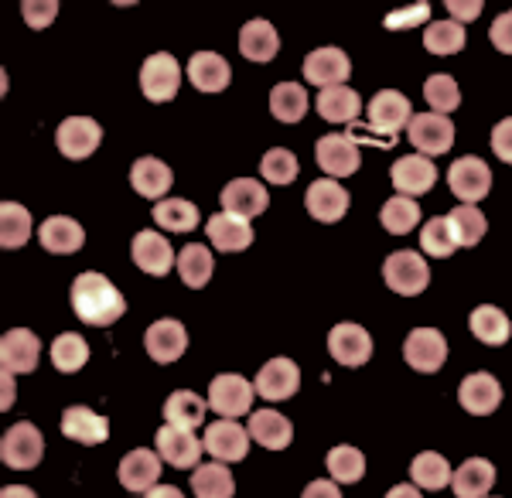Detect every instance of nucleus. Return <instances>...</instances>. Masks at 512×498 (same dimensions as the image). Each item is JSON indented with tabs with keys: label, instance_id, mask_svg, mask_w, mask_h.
<instances>
[{
	"label": "nucleus",
	"instance_id": "6e6d98bb",
	"mask_svg": "<svg viewBox=\"0 0 512 498\" xmlns=\"http://www.w3.org/2000/svg\"><path fill=\"white\" fill-rule=\"evenodd\" d=\"M448 11L454 14V21H475L478 14H482V0H472V4H465V0H448Z\"/></svg>",
	"mask_w": 512,
	"mask_h": 498
},
{
	"label": "nucleus",
	"instance_id": "bf43d9fd",
	"mask_svg": "<svg viewBox=\"0 0 512 498\" xmlns=\"http://www.w3.org/2000/svg\"><path fill=\"white\" fill-rule=\"evenodd\" d=\"M386 498H424V495H420L417 485H396V488L386 492Z\"/></svg>",
	"mask_w": 512,
	"mask_h": 498
},
{
	"label": "nucleus",
	"instance_id": "c9c22d12",
	"mask_svg": "<svg viewBox=\"0 0 512 498\" xmlns=\"http://www.w3.org/2000/svg\"><path fill=\"white\" fill-rule=\"evenodd\" d=\"M472 335L485 345H506L512 335V321L495 304H482L472 311Z\"/></svg>",
	"mask_w": 512,
	"mask_h": 498
},
{
	"label": "nucleus",
	"instance_id": "7c9ffc66",
	"mask_svg": "<svg viewBox=\"0 0 512 498\" xmlns=\"http://www.w3.org/2000/svg\"><path fill=\"white\" fill-rule=\"evenodd\" d=\"M171 181H175V174L158 157H140V161H134V168H130V185L144 198H164Z\"/></svg>",
	"mask_w": 512,
	"mask_h": 498
},
{
	"label": "nucleus",
	"instance_id": "c03bdc74",
	"mask_svg": "<svg viewBox=\"0 0 512 498\" xmlns=\"http://www.w3.org/2000/svg\"><path fill=\"white\" fill-rule=\"evenodd\" d=\"M424 48L431 55H458L465 48V28L458 21H434L424 31Z\"/></svg>",
	"mask_w": 512,
	"mask_h": 498
},
{
	"label": "nucleus",
	"instance_id": "2eb2a0df",
	"mask_svg": "<svg viewBox=\"0 0 512 498\" xmlns=\"http://www.w3.org/2000/svg\"><path fill=\"white\" fill-rule=\"evenodd\" d=\"M250 430H243L236 420H219V423H212L209 430H205V437H202V444H205V451L212 454L216 461L222 464H229V461H243L246 458V451H250Z\"/></svg>",
	"mask_w": 512,
	"mask_h": 498
},
{
	"label": "nucleus",
	"instance_id": "c756f323",
	"mask_svg": "<svg viewBox=\"0 0 512 498\" xmlns=\"http://www.w3.org/2000/svg\"><path fill=\"white\" fill-rule=\"evenodd\" d=\"M38 239H41V246H45L48 253H79L86 232H82L79 222L69 219V215H52V219L41 222Z\"/></svg>",
	"mask_w": 512,
	"mask_h": 498
},
{
	"label": "nucleus",
	"instance_id": "20e7f679",
	"mask_svg": "<svg viewBox=\"0 0 512 498\" xmlns=\"http://www.w3.org/2000/svg\"><path fill=\"white\" fill-rule=\"evenodd\" d=\"M253 396H256V386H250V379L236 376V372H222L209 386V406L222 420H236V417H243V413H250Z\"/></svg>",
	"mask_w": 512,
	"mask_h": 498
},
{
	"label": "nucleus",
	"instance_id": "4c0bfd02",
	"mask_svg": "<svg viewBox=\"0 0 512 498\" xmlns=\"http://www.w3.org/2000/svg\"><path fill=\"white\" fill-rule=\"evenodd\" d=\"M270 113H274L280 123L304 120V113H308V93H304V86H297V82H280V86L270 89Z\"/></svg>",
	"mask_w": 512,
	"mask_h": 498
},
{
	"label": "nucleus",
	"instance_id": "ddd939ff",
	"mask_svg": "<svg viewBox=\"0 0 512 498\" xmlns=\"http://www.w3.org/2000/svg\"><path fill=\"white\" fill-rule=\"evenodd\" d=\"M154 447H158L161 461L175 464V468H198V458H202L205 444L195 437V430H181V427H171V423H164L158 430V437H154Z\"/></svg>",
	"mask_w": 512,
	"mask_h": 498
},
{
	"label": "nucleus",
	"instance_id": "39448f33",
	"mask_svg": "<svg viewBox=\"0 0 512 498\" xmlns=\"http://www.w3.org/2000/svg\"><path fill=\"white\" fill-rule=\"evenodd\" d=\"M41 454H45L41 430L28 420L14 423V427L4 434V441H0V458H4L7 468H14V471L35 468V464L41 461Z\"/></svg>",
	"mask_w": 512,
	"mask_h": 498
},
{
	"label": "nucleus",
	"instance_id": "603ef678",
	"mask_svg": "<svg viewBox=\"0 0 512 498\" xmlns=\"http://www.w3.org/2000/svg\"><path fill=\"white\" fill-rule=\"evenodd\" d=\"M427 18H431V4H414V7H403V11H396L386 18V28H393V31H403V28H414V24H424Z\"/></svg>",
	"mask_w": 512,
	"mask_h": 498
},
{
	"label": "nucleus",
	"instance_id": "4468645a",
	"mask_svg": "<svg viewBox=\"0 0 512 498\" xmlns=\"http://www.w3.org/2000/svg\"><path fill=\"white\" fill-rule=\"evenodd\" d=\"M99 140H103V127L89 116H69V120L59 123V134H55V144L69 161L89 157L99 147Z\"/></svg>",
	"mask_w": 512,
	"mask_h": 498
},
{
	"label": "nucleus",
	"instance_id": "37998d69",
	"mask_svg": "<svg viewBox=\"0 0 512 498\" xmlns=\"http://www.w3.org/2000/svg\"><path fill=\"white\" fill-rule=\"evenodd\" d=\"M448 226L454 232V239H458V246H478L485 229H489V222H485V215L475 205H458V209L448 212Z\"/></svg>",
	"mask_w": 512,
	"mask_h": 498
},
{
	"label": "nucleus",
	"instance_id": "2f4dec72",
	"mask_svg": "<svg viewBox=\"0 0 512 498\" xmlns=\"http://www.w3.org/2000/svg\"><path fill=\"white\" fill-rule=\"evenodd\" d=\"M492 481H495L492 461L468 458L458 471H454L451 488H454V495H458V498H485V495H489V488H492Z\"/></svg>",
	"mask_w": 512,
	"mask_h": 498
},
{
	"label": "nucleus",
	"instance_id": "dca6fc26",
	"mask_svg": "<svg viewBox=\"0 0 512 498\" xmlns=\"http://www.w3.org/2000/svg\"><path fill=\"white\" fill-rule=\"evenodd\" d=\"M144 345H147V355H151L154 362L171 365V362H178L181 355H185L188 331L175 318H161V321H154V325L147 328Z\"/></svg>",
	"mask_w": 512,
	"mask_h": 498
},
{
	"label": "nucleus",
	"instance_id": "72a5a7b5",
	"mask_svg": "<svg viewBox=\"0 0 512 498\" xmlns=\"http://www.w3.org/2000/svg\"><path fill=\"white\" fill-rule=\"evenodd\" d=\"M205 410H209V400L188 393V389H178V393H171L168 403H164V420H168L171 427L195 430L198 423L205 420Z\"/></svg>",
	"mask_w": 512,
	"mask_h": 498
},
{
	"label": "nucleus",
	"instance_id": "c85d7f7f",
	"mask_svg": "<svg viewBox=\"0 0 512 498\" xmlns=\"http://www.w3.org/2000/svg\"><path fill=\"white\" fill-rule=\"evenodd\" d=\"M250 437L260 447H267V451H284L294 437V427L277 410H256L250 413Z\"/></svg>",
	"mask_w": 512,
	"mask_h": 498
},
{
	"label": "nucleus",
	"instance_id": "7ed1b4c3",
	"mask_svg": "<svg viewBox=\"0 0 512 498\" xmlns=\"http://www.w3.org/2000/svg\"><path fill=\"white\" fill-rule=\"evenodd\" d=\"M369 130L373 134H383V140H396L403 127H410V120H414V106H410V99L403 93H396V89H383V93H376L369 99Z\"/></svg>",
	"mask_w": 512,
	"mask_h": 498
},
{
	"label": "nucleus",
	"instance_id": "79ce46f5",
	"mask_svg": "<svg viewBox=\"0 0 512 498\" xmlns=\"http://www.w3.org/2000/svg\"><path fill=\"white\" fill-rule=\"evenodd\" d=\"M212 267H216V263H212V253H209L205 246L188 243L185 249H181V256H178V273H181V280H185V284L192 287V290L209 284Z\"/></svg>",
	"mask_w": 512,
	"mask_h": 498
},
{
	"label": "nucleus",
	"instance_id": "6e6552de",
	"mask_svg": "<svg viewBox=\"0 0 512 498\" xmlns=\"http://www.w3.org/2000/svg\"><path fill=\"white\" fill-rule=\"evenodd\" d=\"M410 147H417L424 157L434 154H448L454 144V123L441 113H414L407 127Z\"/></svg>",
	"mask_w": 512,
	"mask_h": 498
},
{
	"label": "nucleus",
	"instance_id": "a211bd4d",
	"mask_svg": "<svg viewBox=\"0 0 512 498\" xmlns=\"http://www.w3.org/2000/svg\"><path fill=\"white\" fill-rule=\"evenodd\" d=\"M390 178H393V188H396L400 195L417 198V195H424V192H431V188H434L437 168H434L431 157H424V154H407V157H400V161L393 164Z\"/></svg>",
	"mask_w": 512,
	"mask_h": 498
},
{
	"label": "nucleus",
	"instance_id": "f257e3e1",
	"mask_svg": "<svg viewBox=\"0 0 512 498\" xmlns=\"http://www.w3.org/2000/svg\"><path fill=\"white\" fill-rule=\"evenodd\" d=\"M72 311L79 314L86 325L93 328H110L113 321L123 318L127 301L103 273H79L72 284Z\"/></svg>",
	"mask_w": 512,
	"mask_h": 498
},
{
	"label": "nucleus",
	"instance_id": "0eeeda50",
	"mask_svg": "<svg viewBox=\"0 0 512 498\" xmlns=\"http://www.w3.org/2000/svg\"><path fill=\"white\" fill-rule=\"evenodd\" d=\"M448 185H451V192L454 198H461L465 205H475V202H482L485 195H489V188H492V171H489V164L482 161V157H458V161L448 168Z\"/></svg>",
	"mask_w": 512,
	"mask_h": 498
},
{
	"label": "nucleus",
	"instance_id": "f3484780",
	"mask_svg": "<svg viewBox=\"0 0 512 498\" xmlns=\"http://www.w3.org/2000/svg\"><path fill=\"white\" fill-rule=\"evenodd\" d=\"M253 386H256V396H263V400H270V403L291 400L297 393V386H301V369H297L291 359H270L256 372Z\"/></svg>",
	"mask_w": 512,
	"mask_h": 498
},
{
	"label": "nucleus",
	"instance_id": "5fc2aeb1",
	"mask_svg": "<svg viewBox=\"0 0 512 498\" xmlns=\"http://www.w3.org/2000/svg\"><path fill=\"white\" fill-rule=\"evenodd\" d=\"M489 38H492V45L499 48L502 55H512V11L499 14V18L492 21Z\"/></svg>",
	"mask_w": 512,
	"mask_h": 498
},
{
	"label": "nucleus",
	"instance_id": "13d9d810",
	"mask_svg": "<svg viewBox=\"0 0 512 498\" xmlns=\"http://www.w3.org/2000/svg\"><path fill=\"white\" fill-rule=\"evenodd\" d=\"M0 389H4V393H0V406H4V410H11L14 406V372H0Z\"/></svg>",
	"mask_w": 512,
	"mask_h": 498
},
{
	"label": "nucleus",
	"instance_id": "052dcab7",
	"mask_svg": "<svg viewBox=\"0 0 512 498\" xmlns=\"http://www.w3.org/2000/svg\"><path fill=\"white\" fill-rule=\"evenodd\" d=\"M0 498H38L31 488H24V485H7L4 492H0Z\"/></svg>",
	"mask_w": 512,
	"mask_h": 498
},
{
	"label": "nucleus",
	"instance_id": "b1692460",
	"mask_svg": "<svg viewBox=\"0 0 512 498\" xmlns=\"http://www.w3.org/2000/svg\"><path fill=\"white\" fill-rule=\"evenodd\" d=\"M205 232H209L212 246H216L219 253H243V249H250V243H253L250 222L239 219V215H229V212L212 215V219L205 222Z\"/></svg>",
	"mask_w": 512,
	"mask_h": 498
},
{
	"label": "nucleus",
	"instance_id": "4d7b16f0",
	"mask_svg": "<svg viewBox=\"0 0 512 498\" xmlns=\"http://www.w3.org/2000/svg\"><path fill=\"white\" fill-rule=\"evenodd\" d=\"M301 498H342V492H338L335 481L318 478V481H311V485L304 488V495H301Z\"/></svg>",
	"mask_w": 512,
	"mask_h": 498
},
{
	"label": "nucleus",
	"instance_id": "e433bc0d",
	"mask_svg": "<svg viewBox=\"0 0 512 498\" xmlns=\"http://www.w3.org/2000/svg\"><path fill=\"white\" fill-rule=\"evenodd\" d=\"M410 478H414L417 488H427V492H441L444 485H451L454 471H451V464L444 461L437 451H424V454H417L414 464H410Z\"/></svg>",
	"mask_w": 512,
	"mask_h": 498
},
{
	"label": "nucleus",
	"instance_id": "393cba45",
	"mask_svg": "<svg viewBox=\"0 0 512 498\" xmlns=\"http://www.w3.org/2000/svg\"><path fill=\"white\" fill-rule=\"evenodd\" d=\"M188 79H192L198 93H222L233 82V69L216 52H195L192 62H188Z\"/></svg>",
	"mask_w": 512,
	"mask_h": 498
},
{
	"label": "nucleus",
	"instance_id": "f704fd0d",
	"mask_svg": "<svg viewBox=\"0 0 512 498\" xmlns=\"http://www.w3.org/2000/svg\"><path fill=\"white\" fill-rule=\"evenodd\" d=\"M359 110H362V99L349 86H332L325 93H318V113L328 123H355Z\"/></svg>",
	"mask_w": 512,
	"mask_h": 498
},
{
	"label": "nucleus",
	"instance_id": "de8ad7c7",
	"mask_svg": "<svg viewBox=\"0 0 512 498\" xmlns=\"http://www.w3.org/2000/svg\"><path fill=\"white\" fill-rule=\"evenodd\" d=\"M420 249H424L427 256H437V260H448V256L458 249V239H454V232L448 226V215H437V219L427 222L424 229H420Z\"/></svg>",
	"mask_w": 512,
	"mask_h": 498
},
{
	"label": "nucleus",
	"instance_id": "f03ea898",
	"mask_svg": "<svg viewBox=\"0 0 512 498\" xmlns=\"http://www.w3.org/2000/svg\"><path fill=\"white\" fill-rule=\"evenodd\" d=\"M383 280L393 294L417 297V294H424L427 284H431V270H427V260L420 253H414V249H400V253L386 256Z\"/></svg>",
	"mask_w": 512,
	"mask_h": 498
},
{
	"label": "nucleus",
	"instance_id": "a19ab883",
	"mask_svg": "<svg viewBox=\"0 0 512 498\" xmlns=\"http://www.w3.org/2000/svg\"><path fill=\"white\" fill-rule=\"evenodd\" d=\"M154 222L168 232H192L198 226V209L188 198H164L154 205Z\"/></svg>",
	"mask_w": 512,
	"mask_h": 498
},
{
	"label": "nucleus",
	"instance_id": "3c124183",
	"mask_svg": "<svg viewBox=\"0 0 512 498\" xmlns=\"http://www.w3.org/2000/svg\"><path fill=\"white\" fill-rule=\"evenodd\" d=\"M21 11L31 28H48L55 21V14H59V0H24Z\"/></svg>",
	"mask_w": 512,
	"mask_h": 498
},
{
	"label": "nucleus",
	"instance_id": "cd10ccee",
	"mask_svg": "<svg viewBox=\"0 0 512 498\" xmlns=\"http://www.w3.org/2000/svg\"><path fill=\"white\" fill-rule=\"evenodd\" d=\"M62 434L76 444H103L110 437V423L86 406H69L62 413Z\"/></svg>",
	"mask_w": 512,
	"mask_h": 498
},
{
	"label": "nucleus",
	"instance_id": "bb28decb",
	"mask_svg": "<svg viewBox=\"0 0 512 498\" xmlns=\"http://www.w3.org/2000/svg\"><path fill=\"white\" fill-rule=\"evenodd\" d=\"M239 52H243V58H250V62H270V58H277L280 52L277 28L263 18L246 21L243 31H239Z\"/></svg>",
	"mask_w": 512,
	"mask_h": 498
},
{
	"label": "nucleus",
	"instance_id": "864d4df0",
	"mask_svg": "<svg viewBox=\"0 0 512 498\" xmlns=\"http://www.w3.org/2000/svg\"><path fill=\"white\" fill-rule=\"evenodd\" d=\"M492 151L502 164H512V116L495 123L492 130Z\"/></svg>",
	"mask_w": 512,
	"mask_h": 498
},
{
	"label": "nucleus",
	"instance_id": "423d86ee",
	"mask_svg": "<svg viewBox=\"0 0 512 498\" xmlns=\"http://www.w3.org/2000/svg\"><path fill=\"white\" fill-rule=\"evenodd\" d=\"M178 86H181V65L175 62V55L158 52L140 65V89H144V96L151 99V103H168V99H175Z\"/></svg>",
	"mask_w": 512,
	"mask_h": 498
},
{
	"label": "nucleus",
	"instance_id": "f8f14e48",
	"mask_svg": "<svg viewBox=\"0 0 512 498\" xmlns=\"http://www.w3.org/2000/svg\"><path fill=\"white\" fill-rule=\"evenodd\" d=\"M403 359L417 372H437L448 359V342L437 328H414L403 342Z\"/></svg>",
	"mask_w": 512,
	"mask_h": 498
},
{
	"label": "nucleus",
	"instance_id": "aec40b11",
	"mask_svg": "<svg viewBox=\"0 0 512 498\" xmlns=\"http://www.w3.org/2000/svg\"><path fill=\"white\" fill-rule=\"evenodd\" d=\"M134 263L144 273H151V277H164L171 267H175V249H171L168 239L161 236V232H137L134 236Z\"/></svg>",
	"mask_w": 512,
	"mask_h": 498
},
{
	"label": "nucleus",
	"instance_id": "ea45409f",
	"mask_svg": "<svg viewBox=\"0 0 512 498\" xmlns=\"http://www.w3.org/2000/svg\"><path fill=\"white\" fill-rule=\"evenodd\" d=\"M379 222H383V229L393 232V236H407L420 222V205L407 195H393L390 202L383 205V212H379Z\"/></svg>",
	"mask_w": 512,
	"mask_h": 498
},
{
	"label": "nucleus",
	"instance_id": "8fccbe9b",
	"mask_svg": "<svg viewBox=\"0 0 512 498\" xmlns=\"http://www.w3.org/2000/svg\"><path fill=\"white\" fill-rule=\"evenodd\" d=\"M260 174L270 181V185H291L297 178V157L287 151V147H274V151L263 154Z\"/></svg>",
	"mask_w": 512,
	"mask_h": 498
},
{
	"label": "nucleus",
	"instance_id": "4be33fe9",
	"mask_svg": "<svg viewBox=\"0 0 512 498\" xmlns=\"http://www.w3.org/2000/svg\"><path fill=\"white\" fill-rule=\"evenodd\" d=\"M304 202H308L311 219H318V222H338L349 212V192H345L335 178H318L315 185L308 188Z\"/></svg>",
	"mask_w": 512,
	"mask_h": 498
},
{
	"label": "nucleus",
	"instance_id": "1a4fd4ad",
	"mask_svg": "<svg viewBox=\"0 0 512 498\" xmlns=\"http://www.w3.org/2000/svg\"><path fill=\"white\" fill-rule=\"evenodd\" d=\"M328 352L338 365H349V369H359L373 359V338H369L366 328L352 325V321H342V325L332 328L328 335Z\"/></svg>",
	"mask_w": 512,
	"mask_h": 498
},
{
	"label": "nucleus",
	"instance_id": "a18cd8bd",
	"mask_svg": "<svg viewBox=\"0 0 512 498\" xmlns=\"http://www.w3.org/2000/svg\"><path fill=\"white\" fill-rule=\"evenodd\" d=\"M325 464H328L332 481H342V485H352V481H359L366 475V458H362V451H355L349 444L332 447V454L325 458Z\"/></svg>",
	"mask_w": 512,
	"mask_h": 498
},
{
	"label": "nucleus",
	"instance_id": "412c9836",
	"mask_svg": "<svg viewBox=\"0 0 512 498\" xmlns=\"http://www.w3.org/2000/svg\"><path fill=\"white\" fill-rule=\"evenodd\" d=\"M38 355H41V342L35 331L28 328H11L0 342V362H4L7 372H31L38 365Z\"/></svg>",
	"mask_w": 512,
	"mask_h": 498
},
{
	"label": "nucleus",
	"instance_id": "473e14b6",
	"mask_svg": "<svg viewBox=\"0 0 512 498\" xmlns=\"http://www.w3.org/2000/svg\"><path fill=\"white\" fill-rule=\"evenodd\" d=\"M192 488H195V498H233L236 495L233 471H229L222 461L198 464L195 475H192Z\"/></svg>",
	"mask_w": 512,
	"mask_h": 498
},
{
	"label": "nucleus",
	"instance_id": "a878e982",
	"mask_svg": "<svg viewBox=\"0 0 512 498\" xmlns=\"http://www.w3.org/2000/svg\"><path fill=\"white\" fill-rule=\"evenodd\" d=\"M458 403L468 413H475V417H489V413H495V406L502 403V386L495 383L489 372H472L458 389Z\"/></svg>",
	"mask_w": 512,
	"mask_h": 498
},
{
	"label": "nucleus",
	"instance_id": "680f3d73",
	"mask_svg": "<svg viewBox=\"0 0 512 498\" xmlns=\"http://www.w3.org/2000/svg\"><path fill=\"white\" fill-rule=\"evenodd\" d=\"M147 498H185V495H181L175 485H158V488L147 492Z\"/></svg>",
	"mask_w": 512,
	"mask_h": 498
},
{
	"label": "nucleus",
	"instance_id": "6ab92c4d",
	"mask_svg": "<svg viewBox=\"0 0 512 498\" xmlns=\"http://www.w3.org/2000/svg\"><path fill=\"white\" fill-rule=\"evenodd\" d=\"M222 209H226L229 215H239V219H256V215L267 212L270 198H267V188L260 185V181L253 178H236L229 181L226 188H222Z\"/></svg>",
	"mask_w": 512,
	"mask_h": 498
},
{
	"label": "nucleus",
	"instance_id": "5701e85b",
	"mask_svg": "<svg viewBox=\"0 0 512 498\" xmlns=\"http://www.w3.org/2000/svg\"><path fill=\"white\" fill-rule=\"evenodd\" d=\"M158 478H161V454L140 447V451H130L120 461V485L127 492H151V488H158Z\"/></svg>",
	"mask_w": 512,
	"mask_h": 498
},
{
	"label": "nucleus",
	"instance_id": "9d476101",
	"mask_svg": "<svg viewBox=\"0 0 512 498\" xmlns=\"http://www.w3.org/2000/svg\"><path fill=\"white\" fill-rule=\"evenodd\" d=\"M301 69H304V79L321 89L345 86V79L352 76V62L342 48H315V52L304 58Z\"/></svg>",
	"mask_w": 512,
	"mask_h": 498
},
{
	"label": "nucleus",
	"instance_id": "58836bf2",
	"mask_svg": "<svg viewBox=\"0 0 512 498\" xmlns=\"http://www.w3.org/2000/svg\"><path fill=\"white\" fill-rule=\"evenodd\" d=\"M31 239V212L18 202L0 205V243L4 249H18Z\"/></svg>",
	"mask_w": 512,
	"mask_h": 498
},
{
	"label": "nucleus",
	"instance_id": "9b49d317",
	"mask_svg": "<svg viewBox=\"0 0 512 498\" xmlns=\"http://www.w3.org/2000/svg\"><path fill=\"white\" fill-rule=\"evenodd\" d=\"M318 168L332 178H349V174L359 171V144H355L352 134H328L318 140L315 147Z\"/></svg>",
	"mask_w": 512,
	"mask_h": 498
},
{
	"label": "nucleus",
	"instance_id": "49530a36",
	"mask_svg": "<svg viewBox=\"0 0 512 498\" xmlns=\"http://www.w3.org/2000/svg\"><path fill=\"white\" fill-rule=\"evenodd\" d=\"M89 359V345L86 338H79L76 331H65L52 342V362L59 372H79Z\"/></svg>",
	"mask_w": 512,
	"mask_h": 498
},
{
	"label": "nucleus",
	"instance_id": "09e8293b",
	"mask_svg": "<svg viewBox=\"0 0 512 498\" xmlns=\"http://www.w3.org/2000/svg\"><path fill=\"white\" fill-rule=\"evenodd\" d=\"M424 96H427V103H431V110L441 113V116H448L451 110H458L461 106L458 82H454L451 76H444V72L424 82Z\"/></svg>",
	"mask_w": 512,
	"mask_h": 498
}]
</instances>
